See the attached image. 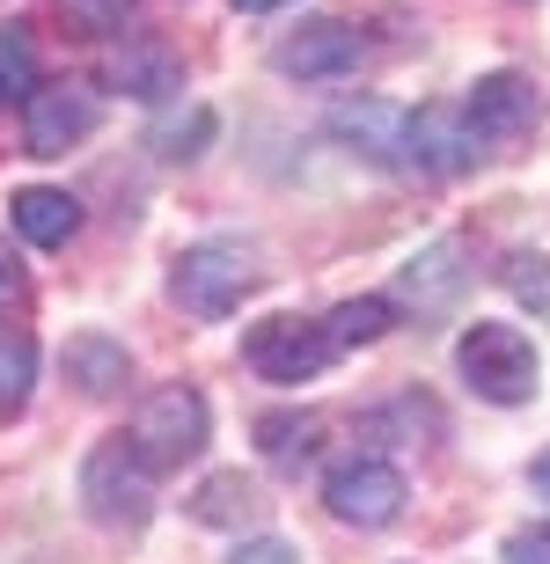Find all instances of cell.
I'll return each instance as SVG.
<instances>
[{
    "label": "cell",
    "mask_w": 550,
    "mask_h": 564,
    "mask_svg": "<svg viewBox=\"0 0 550 564\" xmlns=\"http://www.w3.org/2000/svg\"><path fill=\"white\" fill-rule=\"evenodd\" d=\"M265 264H257L250 242H235V235H213V242H191L184 257L170 264V293L176 308L198 315V323H220V315L242 308V293H257Z\"/></svg>",
    "instance_id": "1"
},
{
    "label": "cell",
    "mask_w": 550,
    "mask_h": 564,
    "mask_svg": "<svg viewBox=\"0 0 550 564\" xmlns=\"http://www.w3.org/2000/svg\"><path fill=\"white\" fill-rule=\"evenodd\" d=\"M455 367L485 403H529L543 389V359H536L529 330H514V323H470L455 337Z\"/></svg>",
    "instance_id": "2"
},
{
    "label": "cell",
    "mask_w": 550,
    "mask_h": 564,
    "mask_svg": "<svg viewBox=\"0 0 550 564\" xmlns=\"http://www.w3.org/2000/svg\"><path fill=\"white\" fill-rule=\"evenodd\" d=\"M132 455L148 462L154 477L162 469H184L198 447L213 440V411L198 389H184V381H170V389H154V397H140V411H132Z\"/></svg>",
    "instance_id": "3"
},
{
    "label": "cell",
    "mask_w": 550,
    "mask_h": 564,
    "mask_svg": "<svg viewBox=\"0 0 550 564\" xmlns=\"http://www.w3.org/2000/svg\"><path fill=\"white\" fill-rule=\"evenodd\" d=\"M82 506L104 528H140L154 513V469L132 455V440H104L96 455L82 462Z\"/></svg>",
    "instance_id": "4"
},
{
    "label": "cell",
    "mask_w": 550,
    "mask_h": 564,
    "mask_svg": "<svg viewBox=\"0 0 550 564\" xmlns=\"http://www.w3.org/2000/svg\"><path fill=\"white\" fill-rule=\"evenodd\" d=\"M242 359H250V375L294 389V381H316L323 367L338 359V345H331V330L309 323V315H265V323L242 337Z\"/></svg>",
    "instance_id": "5"
},
{
    "label": "cell",
    "mask_w": 550,
    "mask_h": 564,
    "mask_svg": "<svg viewBox=\"0 0 550 564\" xmlns=\"http://www.w3.org/2000/svg\"><path fill=\"white\" fill-rule=\"evenodd\" d=\"M403 469H389V462H375V455H353V462H338L331 477H323V506H331V521H345V528H389L403 513Z\"/></svg>",
    "instance_id": "6"
},
{
    "label": "cell",
    "mask_w": 550,
    "mask_h": 564,
    "mask_svg": "<svg viewBox=\"0 0 550 564\" xmlns=\"http://www.w3.org/2000/svg\"><path fill=\"white\" fill-rule=\"evenodd\" d=\"M360 52H367V37L353 22L316 15V22H301L294 37L272 44V74H287V82H345L360 66Z\"/></svg>",
    "instance_id": "7"
},
{
    "label": "cell",
    "mask_w": 550,
    "mask_h": 564,
    "mask_svg": "<svg viewBox=\"0 0 550 564\" xmlns=\"http://www.w3.org/2000/svg\"><path fill=\"white\" fill-rule=\"evenodd\" d=\"M96 132V88L82 82H37L30 96H22V147L30 154H66L74 140H88Z\"/></svg>",
    "instance_id": "8"
},
{
    "label": "cell",
    "mask_w": 550,
    "mask_h": 564,
    "mask_svg": "<svg viewBox=\"0 0 550 564\" xmlns=\"http://www.w3.org/2000/svg\"><path fill=\"white\" fill-rule=\"evenodd\" d=\"M477 154H485V140H477V126H470L463 104L411 110V169H425V176H463Z\"/></svg>",
    "instance_id": "9"
},
{
    "label": "cell",
    "mask_w": 550,
    "mask_h": 564,
    "mask_svg": "<svg viewBox=\"0 0 550 564\" xmlns=\"http://www.w3.org/2000/svg\"><path fill=\"white\" fill-rule=\"evenodd\" d=\"M331 132L353 140V154L381 169H411V110L381 104V96H360V104H338L331 110Z\"/></svg>",
    "instance_id": "10"
},
{
    "label": "cell",
    "mask_w": 550,
    "mask_h": 564,
    "mask_svg": "<svg viewBox=\"0 0 550 564\" xmlns=\"http://www.w3.org/2000/svg\"><path fill=\"white\" fill-rule=\"evenodd\" d=\"M463 110H470V126H477V140L485 147H507V140H521V132H536V88L521 82V74H485V82L463 96Z\"/></svg>",
    "instance_id": "11"
},
{
    "label": "cell",
    "mask_w": 550,
    "mask_h": 564,
    "mask_svg": "<svg viewBox=\"0 0 550 564\" xmlns=\"http://www.w3.org/2000/svg\"><path fill=\"white\" fill-rule=\"evenodd\" d=\"M66 381H74L82 397H118V389L132 381V352L118 345V337H104V330L66 337Z\"/></svg>",
    "instance_id": "12"
},
{
    "label": "cell",
    "mask_w": 550,
    "mask_h": 564,
    "mask_svg": "<svg viewBox=\"0 0 550 564\" xmlns=\"http://www.w3.org/2000/svg\"><path fill=\"white\" fill-rule=\"evenodd\" d=\"M104 82L126 88V96H140V104H170L176 88H184V66H176L162 44H126V52L104 66Z\"/></svg>",
    "instance_id": "13"
},
{
    "label": "cell",
    "mask_w": 550,
    "mask_h": 564,
    "mask_svg": "<svg viewBox=\"0 0 550 564\" xmlns=\"http://www.w3.org/2000/svg\"><path fill=\"white\" fill-rule=\"evenodd\" d=\"M463 257H470V242H455V235L433 242V250H419L411 264H403V293H411L419 308H447V301L463 293V279H470Z\"/></svg>",
    "instance_id": "14"
},
{
    "label": "cell",
    "mask_w": 550,
    "mask_h": 564,
    "mask_svg": "<svg viewBox=\"0 0 550 564\" xmlns=\"http://www.w3.org/2000/svg\"><path fill=\"white\" fill-rule=\"evenodd\" d=\"M15 228H22V242H37V250H60L66 235L82 228V206L66 198V191H52V184H30V191H15Z\"/></svg>",
    "instance_id": "15"
},
{
    "label": "cell",
    "mask_w": 550,
    "mask_h": 564,
    "mask_svg": "<svg viewBox=\"0 0 550 564\" xmlns=\"http://www.w3.org/2000/svg\"><path fill=\"white\" fill-rule=\"evenodd\" d=\"M191 513H198L206 528H235V521H257L265 499H257V484L242 477V469H213V477L191 491Z\"/></svg>",
    "instance_id": "16"
},
{
    "label": "cell",
    "mask_w": 550,
    "mask_h": 564,
    "mask_svg": "<svg viewBox=\"0 0 550 564\" xmlns=\"http://www.w3.org/2000/svg\"><path fill=\"white\" fill-rule=\"evenodd\" d=\"M316 433H323V419H309V411H265L257 419V447H265L272 469H301L316 455Z\"/></svg>",
    "instance_id": "17"
},
{
    "label": "cell",
    "mask_w": 550,
    "mask_h": 564,
    "mask_svg": "<svg viewBox=\"0 0 550 564\" xmlns=\"http://www.w3.org/2000/svg\"><path fill=\"white\" fill-rule=\"evenodd\" d=\"M389 323H397V301H389V293H360V301H338V308L323 315V330H331V345H338V352L389 337Z\"/></svg>",
    "instance_id": "18"
},
{
    "label": "cell",
    "mask_w": 550,
    "mask_h": 564,
    "mask_svg": "<svg viewBox=\"0 0 550 564\" xmlns=\"http://www.w3.org/2000/svg\"><path fill=\"white\" fill-rule=\"evenodd\" d=\"M30 381H37V345L22 330H0V419H15L30 403Z\"/></svg>",
    "instance_id": "19"
},
{
    "label": "cell",
    "mask_w": 550,
    "mask_h": 564,
    "mask_svg": "<svg viewBox=\"0 0 550 564\" xmlns=\"http://www.w3.org/2000/svg\"><path fill=\"white\" fill-rule=\"evenodd\" d=\"M60 22L74 37H118L132 22V0H60Z\"/></svg>",
    "instance_id": "20"
},
{
    "label": "cell",
    "mask_w": 550,
    "mask_h": 564,
    "mask_svg": "<svg viewBox=\"0 0 550 564\" xmlns=\"http://www.w3.org/2000/svg\"><path fill=\"white\" fill-rule=\"evenodd\" d=\"M499 279H507V293L521 301V308H550V257L514 250L507 264H499Z\"/></svg>",
    "instance_id": "21"
},
{
    "label": "cell",
    "mask_w": 550,
    "mask_h": 564,
    "mask_svg": "<svg viewBox=\"0 0 550 564\" xmlns=\"http://www.w3.org/2000/svg\"><path fill=\"white\" fill-rule=\"evenodd\" d=\"M0 88L8 96H30L37 88V52L22 37V22H0Z\"/></svg>",
    "instance_id": "22"
},
{
    "label": "cell",
    "mask_w": 550,
    "mask_h": 564,
    "mask_svg": "<svg viewBox=\"0 0 550 564\" xmlns=\"http://www.w3.org/2000/svg\"><path fill=\"white\" fill-rule=\"evenodd\" d=\"M206 140H213V118H206V110H191V118H176V126H154V147H162L170 162H191Z\"/></svg>",
    "instance_id": "23"
},
{
    "label": "cell",
    "mask_w": 550,
    "mask_h": 564,
    "mask_svg": "<svg viewBox=\"0 0 550 564\" xmlns=\"http://www.w3.org/2000/svg\"><path fill=\"white\" fill-rule=\"evenodd\" d=\"M507 564H550V521L514 528V535H507Z\"/></svg>",
    "instance_id": "24"
},
{
    "label": "cell",
    "mask_w": 550,
    "mask_h": 564,
    "mask_svg": "<svg viewBox=\"0 0 550 564\" xmlns=\"http://www.w3.org/2000/svg\"><path fill=\"white\" fill-rule=\"evenodd\" d=\"M228 564H301V550L279 543V535H250V543H235Z\"/></svg>",
    "instance_id": "25"
},
{
    "label": "cell",
    "mask_w": 550,
    "mask_h": 564,
    "mask_svg": "<svg viewBox=\"0 0 550 564\" xmlns=\"http://www.w3.org/2000/svg\"><path fill=\"white\" fill-rule=\"evenodd\" d=\"M15 301H22V257L0 242V308H15Z\"/></svg>",
    "instance_id": "26"
},
{
    "label": "cell",
    "mask_w": 550,
    "mask_h": 564,
    "mask_svg": "<svg viewBox=\"0 0 550 564\" xmlns=\"http://www.w3.org/2000/svg\"><path fill=\"white\" fill-rule=\"evenodd\" d=\"M529 484H536V491H543V499H550V447H543V455L529 462Z\"/></svg>",
    "instance_id": "27"
},
{
    "label": "cell",
    "mask_w": 550,
    "mask_h": 564,
    "mask_svg": "<svg viewBox=\"0 0 550 564\" xmlns=\"http://www.w3.org/2000/svg\"><path fill=\"white\" fill-rule=\"evenodd\" d=\"M235 15H272V8H287V0H228Z\"/></svg>",
    "instance_id": "28"
},
{
    "label": "cell",
    "mask_w": 550,
    "mask_h": 564,
    "mask_svg": "<svg viewBox=\"0 0 550 564\" xmlns=\"http://www.w3.org/2000/svg\"><path fill=\"white\" fill-rule=\"evenodd\" d=\"M0 96H8V88H0Z\"/></svg>",
    "instance_id": "29"
}]
</instances>
